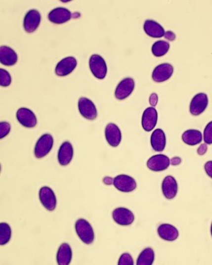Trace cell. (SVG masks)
I'll return each mask as SVG.
<instances>
[{"instance_id": "1", "label": "cell", "mask_w": 212, "mask_h": 265, "mask_svg": "<svg viewBox=\"0 0 212 265\" xmlns=\"http://www.w3.org/2000/svg\"><path fill=\"white\" fill-rule=\"evenodd\" d=\"M75 229L78 236L84 243L90 245L94 242L95 238L94 229L87 220H78L76 221Z\"/></svg>"}, {"instance_id": "2", "label": "cell", "mask_w": 212, "mask_h": 265, "mask_svg": "<svg viewBox=\"0 0 212 265\" xmlns=\"http://www.w3.org/2000/svg\"><path fill=\"white\" fill-rule=\"evenodd\" d=\"M89 69L96 79L102 80L106 77L108 68L106 61L98 54H93L89 60Z\"/></svg>"}, {"instance_id": "3", "label": "cell", "mask_w": 212, "mask_h": 265, "mask_svg": "<svg viewBox=\"0 0 212 265\" xmlns=\"http://www.w3.org/2000/svg\"><path fill=\"white\" fill-rule=\"evenodd\" d=\"M53 137L50 134H44L39 139L35 147V156L38 159H42L47 155L53 147Z\"/></svg>"}, {"instance_id": "4", "label": "cell", "mask_w": 212, "mask_h": 265, "mask_svg": "<svg viewBox=\"0 0 212 265\" xmlns=\"http://www.w3.org/2000/svg\"><path fill=\"white\" fill-rule=\"evenodd\" d=\"M115 188L122 192H131L137 188V182L133 177L127 175H120L113 180Z\"/></svg>"}, {"instance_id": "5", "label": "cell", "mask_w": 212, "mask_h": 265, "mask_svg": "<svg viewBox=\"0 0 212 265\" xmlns=\"http://www.w3.org/2000/svg\"><path fill=\"white\" fill-rule=\"evenodd\" d=\"M112 218L118 225L127 226L131 225L135 221L133 212L126 208H118L112 212Z\"/></svg>"}, {"instance_id": "6", "label": "cell", "mask_w": 212, "mask_h": 265, "mask_svg": "<svg viewBox=\"0 0 212 265\" xmlns=\"http://www.w3.org/2000/svg\"><path fill=\"white\" fill-rule=\"evenodd\" d=\"M78 106L80 113L84 118L88 120H94L97 118L98 112L96 107L90 99L81 97L79 99Z\"/></svg>"}, {"instance_id": "7", "label": "cell", "mask_w": 212, "mask_h": 265, "mask_svg": "<svg viewBox=\"0 0 212 265\" xmlns=\"http://www.w3.org/2000/svg\"><path fill=\"white\" fill-rule=\"evenodd\" d=\"M170 159L167 156L159 154L148 160L147 166L149 170L154 172H161L167 170L170 166Z\"/></svg>"}, {"instance_id": "8", "label": "cell", "mask_w": 212, "mask_h": 265, "mask_svg": "<svg viewBox=\"0 0 212 265\" xmlns=\"http://www.w3.org/2000/svg\"><path fill=\"white\" fill-rule=\"evenodd\" d=\"M40 200L41 203L45 209L52 212L55 210L56 206V197L53 190L48 186H43L40 190Z\"/></svg>"}, {"instance_id": "9", "label": "cell", "mask_w": 212, "mask_h": 265, "mask_svg": "<svg viewBox=\"0 0 212 265\" xmlns=\"http://www.w3.org/2000/svg\"><path fill=\"white\" fill-rule=\"evenodd\" d=\"M135 88V82L131 78H126L119 83L115 91V96L119 100H123L131 94Z\"/></svg>"}, {"instance_id": "10", "label": "cell", "mask_w": 212, "mask_h": 265, "mask_svg": "<svg viewBox=\"0 0 212 265\" xmlns=\"http://www.w3.org/2000/svg\"><path fill=\"white\" fill-rule=\"evenodd\" d=\"M42 16L40 13L36 9H31L26 13L23 21V27L26 32L32 33L35 32L40 26Z\"/></svg>"}, {"instance_id": "11", "label": "cell", "mask_w": 212, "mask_h": 265, "mask_svg": "<svg viewBox=\"0 0 212 265\" xmlns=\"http://www.w3.org/2000/svg\"><path fill=\"white\" fill-rule=\"evenodd\" d=\"M105 137L109 145L113 147H117L122 141V132L117 125L110 123L105 129Z\"/></svg>"}, {"instance_id": "12", "label": "cell", "mask_w": 212, "mask_h": 265, "mask_svg": "<svg viewBox=\"0 0 212 265\" xmlns=\"http://www.w3.org/2000/svg\"><path fill=\"white\" fill-rule=\"evenodd\" d=\"M208 105V97L206 93H200L192 98L190 105V114L197 116L206 110Z\"/></svg>"}, {"instance_id": "13", "label": "cell", "mask_w": 212, "mask_h": 265, "mask_svg": "<svg viewBox=\"0 0 212 265\" xmlns=\"http://www.w3.org/2000/svg\"><path fill=\"white\" fill-rule=\"evenodd\" d=\"M158 121V113L154 107H150L144 111L141 124L146 132H151L155 128Z\"/></svg>"}, {"instance_id": "14", "label": "cell", "mask_w": 212, "mask_h": 265, "mask_svg": "<svg viewBox=\"0 0 212 265\" xmlns=\"http://www.w3.org/2000/svg\"><path fill=\"white\" fill-rule=\"evenodd\" d=\"M16 118L21 126L27 128H34L38 124L36 115L29 109L21 108L17 110Z\"/></svg>"}, {"instance_id": "15", "label": "cell", "mask_w": 212, "mask_h": 265, "mask_svg": "<svg viewBox=\"0 0 212 265\" xmlns=\"http://www.w3.org/2000/svg\"><path fill=\"white\" fill-rule=\"evenodd\" d=\"M77 66V60L73 56H69L60 60L56 66V75L59 77H65L73 73Z\"/></svg>"}, {"instance_id": "16", "label": "cell", "mask_w": 212, "mask_h": 265, "mask_svg": "<svg viewBox=\"0 0 212 265\" xmlns=\"http://www.w3.org/2000/svg\"><path fill=\"white\" fill-rule=\"evenodd\" d=\"M174 68L169 63L159 64L153 72L152 78L156 83H163L172 77Z\"/></svg>"}, {"instance_id": "17", "label": "cell", "mask_w": 212, "mask_h": 265, "mask_svg": "<svg viewBox=\"0 0 212 265\" xmlns=\"http://www.w3.org/2000/svg\"><path fill=\"white\" fill-rule=\"evenodd\" d=\"M71 11L65 7H56L48 13V18L50 22L56 24H63L71 19Z\"/></svg>"}, {"instance_id": "18", "label": "cell", "mask_w": 212, "mask_h": 265, "mask_svg": "<svg viewBox=\"0 0 212 265\" xmlns=\"http://www.w3.org/2000/svg\"><path fill=\"white\" fill-rule=\"evenodd\" d=\"M163 195L168 200H172L176 197L178 193V186L176 179L172 176L165 177L162 182Z\"/></svg>"}, {"instance_id": "19", "label": "cell", "mask_w": 212, "mask_h": 265, "mask_svg": "<svg viewBox=\"0 0 212 265\" xmlns=\"http://www.w3.org/2000/svg\"><path fill=\"white\" fill-rule=\"evenodd\" d=\"M74 155L73 145L69 141L64 142L58 153V161L61 166H67L71 163Z\"/></svg>"}, {"instance_id": "20", "label": "cell", "mask_w": 212, "mask_h": 265, "mask_svg": "<svg viewBox=\"0 0 212 265\" xmlns=\"http://www.w3.org/2000/svg\"><path fill=\"white\" fill-rule=\"evenodd\" d=\"M159 236L163 240L174 241L179 236L178 230L174 226L168 223H163L159 225L157 229Z\"/></svg>"}, {"instance_id": "21", "label": "cell", "mask_w": 212, "mask_h": 265, "mask_svg": "<svg viewBox=\"0 0 212 265\" xmlns=\"http://www.w3.org/2000/svg\"><path fill=\"white\" fill-rule=\"evenodd\" d=\"M144 31L148 36L153 38H161L165 36L164 28L157 21L148 19L144 23Z\"/></svg>"}, {"instance_id": "22", "label": "cell", "mask_w": 212, "mask_h": 265, "mask_svg": "<svg viewBox=\"0 0 212 265\" xmlns=\"http://www.w3.org/2000/svg\"><path fill=\"white\" fill-rule=\"evenodd\" d=\"M166 143L165 132L161 129L155 130L151 137V144L153 149L157 152H162L166 147Z\"/></svg>"}, {"instance_id": "23", "label": "cell", "mask_w": 212, "mask_h": 265, "mask_svg": "<svg viewBox=\"0 0 212 265\" xmlns=\"http://www.w3.org/2000/svg\"><path fill=\"white\" fill-rule=\"evenodd\" d=\"M18 56L16 52L7 46L0 48V62L5 66H13L17 63Z\"/></svg>"}, {"instance_id": "24", "label": "cell", "mask_w": 212, "mask_h": 265, "mask_svg": "<svg viewBox=\"0 0 212 265\" xmlns=\"http://www.w3.org/2000/svg\"><path fill=\"white\" fill-rule=\"evenodd\" d=\"M73 251L69 244L64 243L58 248L56 254V261L59 265H68L71 262Z\"/></svg>"}, {"instance_id": "25", "label": "cell", "mask_w": 212, "mask_h": 265, "mask_svg": "<svg viewBox=\"0 0 212 265\" xmlns=\"http://www.w3.org/2000/svg\"><path fill=\"white\" fill-rule=\"evenodd\" d=\"M202 134L200 131L196 130H189L183 132L182 139L184 143L190 146H194L201 143L202 141Z\"/></svg>"}, {"instance_id": "26", "label": "cell", "mask_w": 212, "mask_h": 265, "mask_svg": "<svg viewBox=\"0 0 212 265\" xmlns=\"http://www.w3.org/2000/svg\"><path fill=\"white\" fill-rule=\"evenodd\" d=\"M155 261V252L151 247L144 249L138 257L137 265H151Z\"/></svg>"}, {"instance_id": "27", "label": "cell", "mask_w": 212, "mask_h": 265, "mask_svg": "<svg viewBox=\"0 0 212 265\" xmlns=\"http://www.w3.org/2000/svg\"><path fill=\"white\" fill-rule=\"evenodd\" d=\"M170 48V44L168 42H165V41H158V42H155L152 46L153 54L157 57H160V56H164L168 52Z\"/></svg>"}, {"instance_id": "28", "label": "cell", "mask_w": 212, "mask_h": 265, "mask_svg": "<svg viewBox=\"0 0 212 265\" xmlns=\"http://www.w3.org/2000/svg\"><path fill=\"white\" fill-rule=\"evenodd\" d=\"M11 238V228L8 223H0V245L7 244Z\"/></svg>"}, {"instance_id": "29", "label": "cell", "mask_w": 212, "mask_h": 265, "mask_svg": "<svg viewBox=\"0 0 212 265\" xmlns=\"http://www.w3.org/2000/svg\"><path fill=\"white\" fill-rule=\"evenodd\" d=\"M11 83V77L8 72L3 69H0V85L1 87H9Z\"/></svg>"}, {"instance_id": "30", "label": "cell", "mask_w": 212, "mask_h": 265, "mask_svg": "<svg viewBox=\"0 0 212 265\" xmlns=\"http://www.w3.org/2000/svg\"><path fill=\"white\" fill-rule=\"evenodd\" d=\"M204 141L207 145L212 144V121L206 126L204 131Z\"/></svg>"}, {"instance_id": "31", "label": "cell", "mask_w": 212, "mask_h": 265, "mask_svg": "<svg viewBox=\"0 0 212 265\" xmlns=\"http://www.w3.org/2000/svg\"><path fill=\"white\" fill-rule=\"evenodd\" d=\"M133 257L128 253H124L121 255L118 261V265H133Z\"/></svg>"}, {"instance_id": "32", "label": "cell", "mask_w": 212, "mask_h": 265, "mask_svg": "<svg viewBox=\"0 0 212 265\" xmlns=\"http://www.w3.org/2000/svg\"><path fill=\"white\" fill-rule=\"evenodd\" d=\"M11 130V126L9 123L2 122L0 123V139L6 137Z\"/></svg>"}, {"instance_id": "33", "label": "cell", "mask_w": 212, "mask_h": 265, "mask_svg": "<svg viewBox=\"0 0 212 265\" xmlns=\"http://www.w3.org/2000/svg\"><path fill=\"white\" fill-rule=\"evenodd\" d=\"M204 169L208 176L212 178V161H208L204 165Z\"/></svg>"}, {"instance_id": "34", "label": "cell", "mask_w": 212, "mask_h": 265, "mask_svg": "<svg viewBox=\"0 0 212 265\" xmlns=\"http://www.w3.org/2000/svg\"><path fill=\"white\" fill-rule=\"evenodd\" d=\"M149 102L150 104L153 107L156 106L157 102H158V95H157V93H153L150 95Z\"/></svg>"}, {"instance_id": "35", "label": "cell", "mask_w": 212, "mask_h": 265, "mask_svg": "<svg viewBox=\"0 0 212 265\" xmlns=\"http://www.w3.org/2000/svg\"><path fill=\"white\" fill-rule=\"evenodd\" d=\"M208 151V145L206 143L202 144L198 149V154L199 155H204Z\"/></svg>"}, {"instance_id": "36", "label": "cell", "mask_w": 212, "mask_h": 265, "mask_svg": "<svg viewBox=\"0 0 212 265\" xmlns=\"http://www.w3.org/2000/svg\"><path fill=\"white\" fill-rule=\"evenodd\" d=\"M165 38L169 41H174L176 39V36L172 31H169L165 32Z\"/></svg>"}, {"instance_id": "37", "label": "cell", "mask_w": 212, "mask_h": 265, "mask_svg": "<svg viewBox=\"0 0 212 265\" xmlns=\"http://www.w3.org/2000/svg\"><path fill=\"white\" fill-rule=\"evenodd\" d=\"M181 163V159L179 157H174L172 159V165H178Z\"/></svg>"}, {"instance_id": "38", "label": "cell", "mask_w": 212, "mask_h": 265, "mask_svg": "<svg viewBox=\"0 0 212 265\" xmlns=\"http://www.w3.org/2000/svg\"><path fill=\"white\" fill-rule=\"evenodd\" d=\"M211 235H212V225H211Z\"/></svg>"}]
</instances>
